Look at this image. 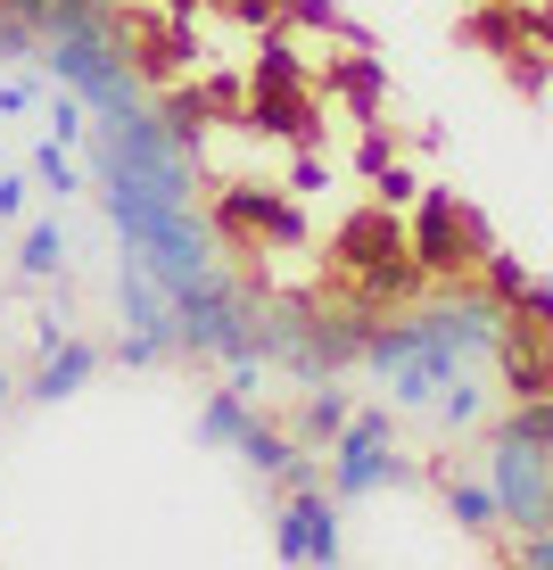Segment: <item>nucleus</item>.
Masks as SVG:
<instances>
[{
    "label": "nucleus",
    "mask_w": 553,
    "mask_h": 570,
    "mask_svg": "<svg viewBox=\"0 0 553 570\" xmlns=\"http://www.w3.org/2000/svg\"><path fill=\"white\" fill-rule=\"evenodd\" d=\"M347 414H355V397H347L339 381H306V405H298V422H289V430H298V446L323 455V446L347 430Z\"/></svg>",
    "instance_id": "nucleus-10"
},
{
    "label": "nucleus",
    "mask_w": 553,
    "mask_h": 570,
    "mask_svg": "<svg viewBox=\"0 0 553 570\" xmlns=\"http://www.w3.org/2000/svg\"><path fill=\"white\" fill-rule=\"evenodd\" d=\"M17 273H26V282L67 273V232H58V224H26V240H17Z\"/></svg>",
    "instance_id": "nucleus-13"
},
{
    "label": "nucleus",
    "mask_w": 553,
    "mask_h": 570,
    "mask_svg": "<svg viewBox=\"0 0 553 570\" xmlns=\"http://www.w3.org/2000/svg\"><path fill=\"white\" fill-rule=\"evenodd\" d=\"M91 372H100V347H91V340H75V331H67L58 347H42V372L26 381V397H33V405H58V397H75V389H83Z\"/></svg>",
    "instance_id": "nucleus-7"
},
{
    "label": "nucleus",
    "mask_w": 553,
    "mask_h": 570,
    "mask_svg": "<svg viewBox=\"0 0 553 570\" xmlns=\"http://www.w3.org/2000/svg\"><path fill=\"white\" fill-rule=\"evenodd\" d=\"M26 199H33V183H17V174H0V224H17V215H26Z\"/></svg>",
    "instance_id": "nucleus-26"
},
{
    "label": "nucleus",
    "mask_w": 553,
    "mask_h": 570,
    "mask_svg": "<svg viewBox=\"0 0 553 570\" xmlns=\"http://www.w3.org/2000/svg\"><path fill=\"white\" fill-rule=\"evenodd\" d=\"M480 265H487V289H496V298H504V306H521V289H529V265H512V257H504V248H487V257H480Z\"/></svg>",
    "instance_id": "nucleus-20"
},
{
    "label": "nucleus",
    "mask_w": 553,
    "mask_h": 570,
    "mask_svg": "<svg viewBox=\"0 0 553 570\" xmlns=\"http://www.w3.org/2000/svg\"><path fill=\"white\" fill-rule=\"evenodd\" d=\"M512 554L537 562V570H553V529H529V538H512Z\"/></svg>",
    "instance_id": "nucleus-24"
},
{
    "label": "nucleus",
    "mask_w": 553,
    "mask_h": 570,
    "mask_svg": "<svg viewBox=\"0 0 553 570\" xmlns=\"http://www.w3.org/2000/svg\"><path fill=\"white\" fill-rule=\"evenodd\" d=\"M388 157H397V149H388V141H381V132H372V141H364V149H355V174H364V183H372V174H381V166H388Z\"/></svg>",
    "instance_id": "nucleus-27"
},
{
    "label": "nucleus",
    "mask_w": 553,
    "mask_h": 570,
    "mask_svg": "<svg viewBox=\"0 0 553 570\" xmlns=\"http://www.w3.org/2000/svg\"><path fill=\"white\" fill-rule=\"evenodd\" d=\"M372 190H381V207H405V199H413L422 183H413V166H397V157H388V166L372 174Z\"/></svg>",
    "instance_id": "nucleus-22"
},
{
    "label": "nucleus",
    "mask_w": 553,
    "mask_h": 570,
    "mask_svg": "<svg viewBox=\"0 0 553 570\" xmlns=\"http://www.w3.org/2000/svg\"><path fill=\"white\" fill-rule=\"evenodd\" d=\"M166 9H174V17H199V0H166Z\"/></svg>",
    "instance_id": "nucleus-28"
},
{
    "label": "nucleus",
    "mask_w": 553,
    "mask_h": 570,
    "mask_svg": "<svg viewBox=\"0 0 553 570\" xmlns=\"http://www.w3.org/2000/svg\"><path fill=\"white\" fill-rule=\"evenodd\" d=\"M487 488H496L504 521L521 529H553V446H529V439H504L487 430Z\"/></svg>",
    "instance_id": "nucleus-3"
},
{
    "label": "nucleus",
    "mask_w": 553,
    "mask_h": 570,
    "mask_svg": "<svg viewBox=\"0 0 553 570\" xmlns=\"http://www.w3.org/2000/svg\"><path fill=\"white\" fill-rule=\"evenodd\" d=\"M231 455H240V463L256 471V480H273V488H282V480H289V463H298L306 446H298V430H282V422L248 414V430H240V446H231Z\"/></svg>",
    "instance_id": "nucleus-8"
},
{
    "label": "nucleus",
    "mask_w": 553,
    "mask_h": 570,
    "mask_svg": "<svg viewBox=\"0 0 553 570\" xmlns=\"http://www.w3.org/2000/svg\"><path fill=\"white\" fill-rule=\"evenodd\" d=\"M438 480H446V513H454V529H471V538H496V521H504L496 488H487V480H463L454 463H438Z\"/></svg>",
    "instance_id": "nucleus-11"
},
{
    "label": "nucleus",
    "mask_w": 553,
    "mask_h": 570,
    "mask_svg": "<svg viewBox=\"0 0 553 570\" xmlns=\"http://www.w3.org/2000/svg\"><path fill=\"white\" fill-rule=\"evenodd\" d=\"M289 190H298V199L330 190V157H314V141H298V157H289Z\"/></svg>",
    "instance_id": "nucleus-19"
},
{
    "label": "nucleus",
    "mask_w": 553,
    "mask_h": 570,
    "mask_svg": "<svg viewBox=\"0 0 553 570\" xmlns=\"http://www.w3.org/2000/svg\"><path fill=\"white\" fill-rule=\"evenodd\" d=\"M323 455H330V497L339 504L372 497V488H413L422 480V463L397 455V422L388 414H347V430L323 446Z\"/></svg>",
    "instance_id": "nucleus-1"
},
{
    "label": "nucleus",
    "mask_w": 553,
    "mask_h": 570,
    "mask_svg": "<svg viewBox=\"0 0 553 570\" xmlns=\"http://www.w3.org/2000/svg\"><path fill=\"white\" fill-rule=\"evenodd\" d=\"M248 414H256V405H248L240 389L224 381V389H215V397L199 405V439H207V446H240V430H248Z\"/></svg>",
    "instance_id": "nucleus-12"
},
{
    "label": "nucleus",
    "mask_w": 553,
    "mask_h": 570,
    "mask_svg": "<svg viewBox=\"0 0 553 570\" xmlns=\"http://www.w3.org/2000/svg\"><path fill=\"white\" fill-rule=\"evenodd\" d=\"M33 190H50V199H75V190H83V174H75V157H67V141H50L33 149Z\"/></svg>",
    "instance_id": "nucleus-15"
},
{
    "label": "nucleus",
    "mask_w": 553,
    "mask_h": 570,
    "mask_svg": "<svg viewBox=\"0 0 553 570\" xmlns=\"http://www.w3.org/2000/svg\"><path fill=\"white\" fill-rule=\"evenodd\" d=\"M282 9H289V0H231V17H240V26H282Z\"/></svg>",
    "instance_id": "nucleus-25"
},
{
    "label": "nucleus",
    "mask_w": 553,
    "mask_h": 570,
    "mask_svg": "<svg viewBox=\"0 0 553 570\" xmlns=\"http://www.w3.org/2000/svg\"><path fill=\"white\" fill-rule=\"evenodd\" d=\"M487 430H504V439H529V446H553V397H521L504 422H487Z\"/></svg>",
    "instance_id": "nucleus-16"
},
{
    "label": "nucleus",
    "mask_w": 553,
    "mask_h": 570,
    "mask_svg": "<svg viewBox=\"0 0 553 570\" xmlns=\"http://www.w3.org/2000/svg\"><path fill=\"white\" fill-rule=\"evenodd\" d=\"M487 224L471 215L454 190H422V215H413V232H405V257L429 273V282H454L463 265H480L487 257Z\"/></svg>",
    "instance_id": "nucleus-2"
},
{
    "label": "nucleus",
    "mask_w": 553,
    "mask_h": 570,
    "mask_svg": "<svg viewBox=\"0 0 553 570\" xmlns=\"http://www.w3.org/2000/svg\"><path fill=\"white\" fill-rule=\"evenodd\" d=\"M33 100H42V83H33V75H0V116H26Z\"/></svg>",
    "instance_id": "nucleus-23"
},
{
    "label": "nucleus",
    "mask_w": 553,
    "mask_h": 570,
    "mask_svg": "<svg viewBox=\"0 0 553 570\" xmlns=\"http://www.w3.org/2000/svg\"><path fill=\"white\" fill-rule=\"evenodd\" d=\"M248 83H306V58H298V42H289L282 26H265V42H256Z\"/></svg>",
    "instance_id": "nucleus-14"
},
{
    "label": "nucleus",
    "mask_w": 553,
    "mask_h": 570,
    "mask_svg": "<svg viewBox=\"0 0 553 570\" xmlns=\"http://www.w3.org/2000/svg\"><path fill=\"white\" fill-rule=\"evenodd\" d=\"M273 554L282 562H339V497L282 488V504H273Z\"/></svg>",
    "instance_id": "nucleus-4"
},
{
    "label": "nucleus",
    "mask_w": 553,
    "mask_h": 570,
    "mask_svg": "<svg viewBox=\"0 0 553 570\" xmlns=\"http://www.w3.org/2000/svg\"><path fill=\"white\" fill-rule=\"evenodd\" d=\"M282 17H289V26H314V33H347V42H364V33H355V26H347V17H339V9H330V0H289V9H282Z\"/></svg>",
    "instance_id": "nucleus-18"
},
{
    "label": "nucleus",
    "mask_w": 553,
    "mask_h": 570,
    "mask_svg": "<svg viewBox=\"0 0 553 570\" xmlns=\"http://www.w3.org/2000/svg\"><path fill=\"white\" fill-rule=\"evenodd\" d=\"M0 58H42V33H33V17L9 9V0H0Z\"/></svg>",
    "instance_id": "nucleus-17"
},
{
    "label": "nucleus",
    "mask_w": 553,
    "mask_h": 570,
    "mask_svg": "<svg viewBox=\"0 0 553 570\" xmlns=\"http://www.w3.org/2000/svg\"><path fill=\"white\" fill-rule=\"evenodd\" d=\"M116 314H125V331H141V340H157V347H174V298H166V282L132 257H116Z\"/></svg>",
    "instance_id": "nucleus-5"
},
{
    "label": "nucleus",
    "mask_w": 553,
    "mask_h": 570,
    "mask_svg": "<svg viewBox=\"0 0 553 570\" xmlns=\"http://www.w3.org/2000/svg\"><path fill=\"white\" fill-rule=\"evenodd\" d=\"M50 132H58V141H83V91H58V100H50Z\"/></svg>",
    "instance_id": "nucleus-21"
},
{
    "label": "nucleus",
    "mask_w": 553,
    "mask_h": 570,
    "mask_svg": "<svg viewBox=\"0 0 553 570\" xmlns=\"http://www.w3.org/2000/svg\"><path fill=\"white\" fill-rule=\"evenodd\" d=\"M224 224H256L273 248H306L298 199H273V190H224Z\"/></svg>",
    "instance_id": "nucleus-6"
},
{
    "label": "nucleus",
    "mask_w": 553,
    "mask_h": 570,
    "mask_svg": "<svg viewBox=\"0 0 553 570\" xmlns=\"http://www.w3.org/2000/svg\"><path fill=\"white\" fill-rule=\"evenodd\" d=\"M330 91L355 108V125H381V91H388V75H381V58H372V42H355L339 67H330Z\"/></svg>",
    "instance_id": "nucleus-9"
},
{
    "label": "nucleus",
    "mask_w": 553,
    "mask_h": 570,
    "mask_svg": "<svg viewBox=\"0 0 553 570\" xmlns=\"http://www.w3.org/2000/svg\"><path fill=\"white\" fill-rule=\"evenodd\" d=\"M9 397H17V381H9V372H0V405H9Z\"/></svg>",
    "instance_id": "nucleus-29"
}]
</instances>
